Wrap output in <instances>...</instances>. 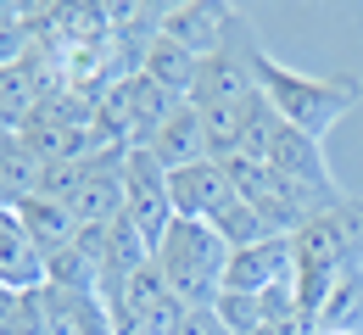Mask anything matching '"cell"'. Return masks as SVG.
<instances>
[{
  "label": "cell",
  "mask_w": 363,
  "mask_h": 335,
  "mask_svg": "<svg viewBox=\"0 0 363 335\" xmlns=\"http://www.w3.org/2000/svg\"><path fill=\"white\" fill-rule=\"evenodd\" d=\"M246 62H252L257 90H263L269 106L279 112V123H291V129H302V135H313V140H324V129L341 123V118L363 101V84H358V79H347V73H324V79H313V73H296V67L274 62L263 45L246 50Z\"/></svg>",
  "instance_id": "cell-1"
},
{
  "label": "cell",
  "mask_w": 363,
  "mask_h": 335,
  "mask_svg": "<svg viewBox=\"0 0 363 335\" xmlns=\"http://www.w3.org/2000/svg\"><path fill=\"white\" fill-rule=\"evenodd\" d=\"M229 246L207 218H174V229L157 240V274L174 285L184 307H213L224 296Z\"/></svg>",
  "instance_id": "cell-2"
},
{
  "label": "cell",
  "mask_w": 363,
  "mask_h": 335,
  "mask_svg": "<svg viewBox=\"0 0 363 335\" xmlns=\"http://www.w3.org/2000/svg\"><path fill=\"white\" fill-rule=\"evenodd\" d=\"M123 218L135 224L140 235L157 240L174 229V195H168V168L145 151V145H129V157H123Z\"/></svg>",
  "instance_id": "cell-3"
},
{
  "label": "cell",
  "mask_w": 363,
  "mask_h": 335,
  "mask_svg": "<svg viewBox=\"0 0 363 335\" xmlns=\"http://www.w3.org/2000/svg\"><path fill=\"white\" fill-rule=\"evenodd\" d=\"M106 307H112V319H118V335H179V319H184V302L174 296V285L157 274V263L140 268Z\"/></svg>",
  "instance_id": "cell-4"
},
{
  "label": "cell",
  "mask_w": 363,
  "mask_h": 335,
  "mask_svg": "<svg viewBox=\"0 0 363 335\" xmlns=\"http://www.w3.org/2000/svg\"><path fill=\"white\" fill-rule=\"evenodd\" d=\"M235 23H240L235 11H224V6H207V0H190V6H162V11H157V34H168L174 45H184L196 62L218 56V50L235 40V34H229Z\"/></svg>",
  "instance_id": "cell-5"
},
{
  "label": "cell",
  "mask_w": 363,
  "mask_h": 335,
  "mask_svg": "<svg viewBox=\"0 0 363 335\" xmlns=\"http://www.w3.org/2000/svg\"><path fill=\"white\" fill-rule=\"evenodd\" d=\"M291 235H274V240H257L246 251H229V268H224V290H240V296H263L274 285H291Z\"/></svg>",
  "instance_id": "cell-6"
},
{
  "label": "cell",
  "mask_w": 363,
  "mask_h": 335,
  "mask_svg": "<svg viewBox=\"0 0 363 335\" xmlns=\"http://www.w3.org/2000/svg\"><path fill=\"white\" fill-rule=\"evenodd\" d=\"M269 162L279 179H291V185H302V191H318V195H341L335 191V179H330V162H324V145L313 135H302V129H291V123H279V135L269 145Z\"/></svg>",
  "instance_id": "cell-7"
},
{
  "label": "cell",
  "mask_w": 363,
  "mask_h": 335,
  "mask_svg": "<svg viewBox=\"0 0 363 335\" xmlns=\"http://www.w3.org/2000/svg\"><path fill=\"white\" fill-rule=\"evenodd\" d=\"M168 195H174V212L179 218H218L229 201H235V185H229L224 162H190V168H174L168 174Z\"/></svg>",
  "instance_id": "cell-8"
},
{
  "label": "cell",
  "mask_w": 363,
  "mask_h": 335,
  "mask_svg": "<svg viewBox=\"0 0 363 335\" xmlns=\"http://www.w3.org/2000/svg\"><path fill=\"white\" fill-rule=\"evenodd\" d=\"M45 324H50V335H118V319L101 302V290L45 285Z\"/></svg>",
  "instance_id": "cell-9"
},
{
  "label": "cell",
  "mask_w": 363,
  "mask_h": 335,
  "mask_svg": "<svg viewBox=\"0 0 363 335\" xmlns=\"http://www.w3.org/2000/svg\"><path fill=\"white\" fill-rule=\"evenodd\" d=\"M0 285L6 290H40L45 285V251L28 240L17 207H0Z\"/></svg>",
  "instance_id": "cell-10"
},
{
  "label": "cell",
  "mask_w": 363,
  "mask_h": 335,
  "mask_svg": "<svg viewBox=\"0 0 363 335\" xmlns=\"http://www.w3.org/2000/svg\"><path fill=\"white\" fill-rule=\"evenodd\" d=\"M168 174L174 168H190V162H207V123H201V112L190 106V101H179L174 106V118L151 135V145H145Z\"/></svg>",
  "instance_id": "cell-11"
},
{
  "label": "cell",
  "mask_w": 363,
  "mask_h": 335,
  "mask_svg": "<svg viewBox=\"0 0 363 335\" xmlns=\"http://www.w3.org/2000/svg\"><path fill=\"white\" fill-rule=\"evenodd\" d=\"M40 191H45V162L23 145V135L0 129V207H23Z\"/></svg>",
  "instance_id": "cell-12"
},
{
  "label": "cell",
  "mask_w": 363,
  "mask_h": 335,
  "mask_svg": "<svg viewBox=\"0 0 363 335\" xmlns=\"http://www.w3.org/2000/svg\"><path fill=\"white\" fill-rule=\"evenodd\" d=\"M140 73H145L157 90H168L174 101H190V96H196V73H201V62H196V56H190L184 45H174L168 34H151Z\"/></svg>",
  "instance_id": "cell-13"
},
{
  "label": "cell",
  "mask_w": 363,
  "mask_h": 335,
  "mask_svg": "<svg viewBox=\"0 0 363 335\" xmlns=\"http://www.w3.org/2000/svg\"><path fill=\"white\" fill-rule=\"evenodd\" d=\"M17 218H23L28 240H34V246H40L45 257L79 240V212H73L67 201H50V195H28V201L17 207Z\"/></svg>",
  "instance_id": "cell-14"
},
{
  "label": "cell",
  "mask_w": 363,
  "mask_h": 335,
  "mask_svg": "<svg viewBox=\"0 0 363 335\" xmlns=\"http://www.w3.org/2000/svg\"><path fill=\"white\" fill-rule=\"evenodd\" d=\"M352 324H363V263L335 274V285L313 319V335H352Z\"/></svg>",
  "instance_id": "cell-15"
},
{
  "label": "cell",
  "mask_w": 363,
  "mask_h": 335,
  "mask_svg": "<svg viewBox=\"0 0 363 335\" xmlns=\"http://www.w3.org/2000/svg\"><path fill=\"white\" fill-rule=\"evenodd\" d=\"M45 285H56V290H101V263L73 240V246H62V251L45 257Z\"/></svg>",
  "instance_id": "cell-16"
},
{
  "label": "cell",
  "mask_w": 363,
  "mask_h": 335,
  "mask_svg": "<svg viewBox=\"0 0 363 335\" xmlns=\"http://www.w3.org/2000/svg\"><path fill=\"white\" fill-rule=\"evenodd\" d=\"M0 335H50L45 285L40 290H6L0 285Z\"/></svg>",
  "instance_id": "cell-17"
},
{
  "label": "cell",
  "mask_w": 363,
  "mask_h": 335,
  "mask_svg": "<svg viewBox=\"0 0 363 335\" xmlns=\"http://www.w3.org/2000/svg\"><path fill=\"white\" fill-rule=\"evenodd\" d=\"M213 229H218V240H224L229 251H246V246H257V240H274V229L263 224V212L257 207H246V201H229L218 218H207Z\"/></svg>",
  "instance_id": "cell-18"
},
{
  "label": "cell",
  "mask_w": 363,
  "mask_h": 335,
  "mask_svg": "<svg viewBox=\"0 0 363 335\" xmlns=\"http://www.w3.org/2000/svg\"><path fill=\"white\" fill-rule=\"evenodd\" d=\"M213 313H218V324H224L229 335H257V330H263V296L224 290V296L213 302Z\"/></svg>",
  "instance_id": "cell-19"
},
{
  "label": "cell",
  "mask_w": 363,
  "mask_h": 335,
  "mask_svg": "<svg viewBox=\"0 0 363 335\" xmlns=\"http://www.w3.org/2000/svg\"><path fill=\"white\" fill-rule=\"evenodd\" d=\"M34 56V34L23 23V6H0V67H17Z\"/></svg>",
  "instance_id": "cell-20"
},
{
  "label": "cell",
  "mask_w": 363,
  "mask_h": 335,
  "mask_svg": "<svg viewBox=\"0 0 363 335\" xmlns=\"http://www.w3.org/2000/svg\"><path fill=\"white\" fill-rule=\"evenodd\" d=\"M179 335H229V330L218 324V313H213V307H184Z\"/></svg>",
  "instance_id": "cell-21"
}]
</instances>
